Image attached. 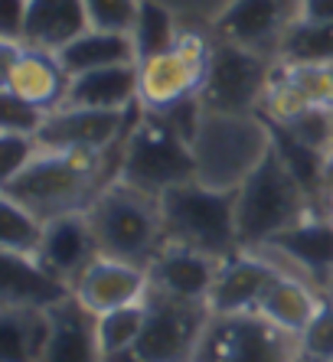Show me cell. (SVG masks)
Segmentation results:
<instances>
[{
	"mask_svg": "<svg viewBox=\"0 0 333 362\" xmlns=\"http://www.w3.org/2000/svg\"><path fill=\"white\" fill-rule=\"evenodd\" d=\"M128 141V137H125ZM111 151H43L30 167L4 183V196L20 202L40 222H52L75 212H89L121 173V147Z\"/></svg>",
	"mask_w": 333,
	"mask_h": 362,
	"instance_id": "1",
	"label": "cell"
},
{
	"mask_svg": "<svg viewBox=\"0 0 333 362\" xmlns=\"http://www.w3.org/2000/svg\"><path fill=\"white\" fill-rule=\"evenodd\" d=\"M85 216H89V226L98 242V255L105 258L147 271L150 262L164 252L166 232L164 216H160V199L137 193L121 180L111 183Z\"/></svg>",
	"mask_w": 333,
	"mask_h": 362,
	"instance_id": "2",
	"label": "cell"
},
{
	"mask_svg": "<svg viewBox=\"0 0 333 362\" xmlns=\"http://www.w3.org/2000/svg\"><path fill=\"white\" fill-rule=\"evenodd\" d=\"M235 193L239 189H213L200 180L166 189L160 196L166 242L203 252L216 262L242 252L235 228Z\"/></svg>",
	"mask_w": 333,
	"mask_h": 362,
	"instance_id": "3",
	"label": "cell"
},
{
	"mask_svg": "<svg viewBox=\"0 0 333 362\" xmlns=\"http://www.w3.org/2000/svg\"><path fill=\"white\" fill-rule=\"evenodd\" d=\"M307 193L300 189L294 173L284 167V160L271 147L235 193L239 248L242 252L259 248L271 235L298 226L300 219H307Z\"/></svg>",
	"mask_w": 333,
	"mask_h": 362,
	"instance_id": "4",
	"label": "cell"
},
{
	"mask_svg": "<svg viewBox=\"0 0 333 362\" xmlns=\"http://www.w3.org/2000/svg\"><path fill=\"white\" fill-rule=\"evenodd\" d=\"M268 151L271 131L265 118L206 111L200 134L193 141L196 180L213 189H239Z\"/></svg>",
	"mask_w": 333,
	"mask_h": 362,
	"instance_id": "5",
	"label": "cell"
},
{
	"mask_svg": "<svg viewBox=\"0 0 333 362\" xmlns=\"http://www.w3.org/2000/svg\"><path fill=\"white\" fill-rule=\"evenodd\" d=\"M121 183H128L137 193H147L154 199L174 189L180 183L196 180V157L193 147L176 137L170 127H164L154 115L144 108L141 121L131 127L125 147H121Z\"/></svg>",
	"mask_w": 333,
	"mask_h": 362,
	"instance_id": "6",
	"label": "cell"
},
{
	"mask_svg": "<svg viewBox=\"0 0 333 362\" xmlns=\"http://www.w3.org/2000/svg\"><path fill=\"white\" fill-rule=\"evenodd\" d=\"M147 320L137 343L128 353L108 356L105 362H193L200 339L209 327V300H184L150 287L144 297Z\"/></svg>",
	"mask_w": 333,
	"mask_h": 362,
	"instance_id": "7",
	"label": "cell"
},
{
	"mask_svg": "<svg viewBox=\"0 0 333 362\" xmlns=\"http://www.w3.org/2000/svg\"><path fill=\"white\" fill-rule=\"evenodd\" d=\"M298 337L261 313H213L193 362H300Z\"/></svg>",
	"mask_w": 333,
	"mask_h": 362,
	"instance_id": "8",
	"label": "cell"
},
{
	"mask_svg": "<svg viewBox=\"0 0 333 362\" xmlns=\"http://www.w3.org/2000/svg\"><path fill=\"white\" fill-rule=\"evenodd\" d=\"M268 72L265 59L255 49L235 46V42H222L209 56V72L203 82V105L206 111H219V115H252V108L261 101L268 88Z\"/></svg>",
	"mask_w": 333,
	"mask_h": 362,
	"instance_id": "9",
	"label": "cell"
},
{
	"mask_svg": "<svg viewBox=\"0 0 333 362\" xmlns=\"http://www.w3.org/2000/svg\"><path fill=\"white\" fill-rule=\"evenodd\" d=\"M144 105H131L125 111H105V108H52L43 121L40 141L43 151H111L121 144L131 127L141 121Z\"/></svg>",
	"mask_w": 333,
	"mask_h": 362,
	"instance_id": "10",
	"label": "cell"
},
{
	"mask_svg": "<svg viewBox=\"0 0 333 362\" xmlns=\"http://www.w3.org/2000/svg\"><path fill=\"white\" fill-rule=\"evenodd\" d=\"M209 56L213 52L203 42V36L184 33L170 52L154 56V59L137 66V76H141L137 101L147 111H154V108L170 105V101L200 95L203 82H206V72H209Z\"/></svg>",
	"mask_w": 333,
	"mask_h": 362,
	"instance_id": "11",
	"label": "cell"
},
{
	"mask_svg": "<svg viewBox=\"0 0 333 362\" xmlns=\"http://www.w3.org/2000/svg\"><path fill=\"white\" fill-rule=\"evenodd\" d=\"M275 262H268L265 255H245L235 252L225 262H219L216 281L209 287V310L213 313H255L261 297L271 287V281L281 274Z\"/></svg>",
	"mask_w": 333,
	"mask_h": 362,
	"instance_id": "12",
	"label": "cell"
},
{
	"mask_svg": "<svg viewBox=\"0 0 333 362\" xmlns=\"http://www.w3.org/2000/svg\"><path fill=\"white\" fill-rule=\"evenodd\" d=\"M147 291H150L147 271L115 262V258H105V255H98L75 278L72 287V294L98 317L108 310H118V307H128V303H141L147 297Z\"/></svg>",
	"mask_w": 333,
	"mask_h": 362,
	"instance_id": "13",
	"label": "cell"
},
{
	"mask_svg": "<svg viewBox=\"0 0 333 362\" xmlns=\"http://www.w3.org/2000/svg\"><path fill=\"white\" fill-rule=\"evenodd\" d=\"M66 297H72L69 281L56 278L50 268H43L36 255H0V300H4V307L50 310Z\"/></svg>",
	"mask_w": 333,
	"mask_h": 362,
	"instance_id": "14",
	"label": "cell"
},
{
	"mask_svg": "<svg viewBox=\"0 0 333 362\" xmlns=\"http://www.w3.org/2000/svg\"><path fill=\"white\" fill-rule=\"evenodd\" d=\"M252 252L275 258V262H291L307 278L333 281V219H300L298 226L271 235Z\"/></svg>",
	"mask_w": 333,
	"mask_h": 362,
	"instance_id": "15",
	"label": "cell"
},
{
	"mask_svg": "<svg viewBox=\"0 0 333 362\" xmlns=\"http://www.w3.org/2000/svg\"><path fill=\"white\" fill-rule=\"evenodd\" d=\"M52 333L40 362H105L98 343V313H92L79 297H66L50 307Z\"/></svg>",
	"mask_w": 333,
	"mask_h": 362,
	"instance_id": "16",
	"label": "cell"
},
{
	"mask_svg": "<svg viewBox=\"0 0 333 362\" xmlns=\"http://www.w3.org/2000/svg\"><path fill=\"white\" fill-rule=\"evenodd\" d=\"M36 258L56 278L75 284V278L98 258V242H95V232L89 226V216L75 212V216H62V219L46 222Z\"/></svg>",
	"mask_w": 333,
	"mask_h": 362,
	"instance_id": "17",
	"label": "cell"
},
{
	"mask_svg": "<svg viewBox=\"0 0 333 362\" xmlns=\"http://www.w3.org/2000/svg\"><path fill=\"white\" fill-rule=\"evenodd\" d=\"M219 262L203 252H193L184 245H164V252L150 262L147 281L154 291H164L170 297H184V300H206L209 287L216 281Z\"/></svg>",
	"mask_w": 333,
	"mask_h": 362,
	"instance_id": "18",
	"label": "cell"
},
{
	"mask_svg": "<svg viewBox=\"0 0 333 362\" xmlns=\"http://www.w3.org/2000/svg\"><path fill=\"white\" fill-rule=\"evenodd\" d=\"M0 82H4V88L17 92L20 98L40 105L43 111H52V108H59V105L66 101V92H69L72 76L62 69V62H59L56 52L23 46L20 59L13 62V69H10Z\"/></svg>",
	"mask_w": 333,
	"mask_h": 362,
	"instance_id": "19",
	"label": "cell"
},
{
	"mask_svg": "<svg viewBox=\"0 0 333 362\" xmlns=\"http://www.w3.org/2000/svg\"><path fill=\"white\" fill-rule=\"evenodd\" d=\"M284 17H288V0H232L219 17L216 30L222 42L261 52L278 36L288 33Z\"/></svg>",
	"mask_w": 333,
	"mask_h": 362,
	"instance_id": "20",
	"label": "cell"
},
{
	"mask_svg": "<svg viewBox=\"0 0 333 362\" xmlns=\"http://www.w3.org/2000/svg\"><path fill=\"white\" fill-rule=\"evenodd\" d=\"M89 30L85 0H30L20 42L33 49L59 52Z\"/></svg>",
	"mask_w": 333,
	"mask_h": 362,
	"instance_id": "21",
	"label": "cell"
},
{
	"mask_svg": "<svg viewBox=\"0 0 333 362\" xmlns=\"http://www.w3.org/2000/svg\"><path fill=\"white\" fill-rule=\"evenodd\" d=\"M137 62L131 66H108V69H95V72H82L72 76L69 82L66 101L69 108H105V111H125L137 98ZM59 105V108H62Z\"/></svg>",
	"mask_w": 333,
	"mask_h": 362,
	"instance_id": "22",
	"label": "cell"
},
{
	"mask_svg": "<svg viewBox=\"0 0 333 362\" xmlns=\"http://www.w3.org/2000/svg\"><path fill=\"white\" fill-rule=\"evenodd\" d=\"M56 56L69 76H82V72H95V69L137 62L131 33H108V30H92V26L82 36H75L69 46H62Z\"/></svg>",
	"mask_w": 333,
	"mask_h": 362,
	"instance_id": "23",
	"label": "cell"
},
{
	"mask_svg": "<svg viewBox=\"0 0 333 362\" xmlns=\"http://www.w3.org/2000/svg\"><path fill=\"white\" fill-rule=\"evenodd\" d=\"M52 333L50 310L33 307H4L0 313V359L40 362Z\"/></svg>",
	"mask_w": 333,
	"mask_h": 362,
	"instance_id": "24",
	"label": "cell"
},
{
	"mask_svg": "<svg viewBox=\"0 0 333 362\" xmlns=\"http://www.w3.org/2000/svg\"><path fill=\"white\" fill-rule=\"evenodd\" d=\"M317 307H320V300L310 294L307 281L281 271V274L271 281V287L265 291V297H261V303H259V310L255 313H261V317H268L271 323L284 327L288 333L300 337V329L310 323V317L317 313Z\"/></svg>",
	"mask_w": 333,
	"mask_h": 362,
	"instance_id": "25",
	"label": "cell"
},
{
	"mask_svg": "<svg viewBox=\"0 0 333 362\" xmlns=\"http://www.w3.org/2000/svg\"><path fill=\"white\" fill-rule=\"evenodd\" d=\"M265 124H268V131H271V147L278 151L284 167L294 173V180H298L300 189L307 193V199H317V196L330 193V189H327V153L304 141H298V137L288 134L281 124H271V121H265Z\"/></svg>",
	"mask_w": 333,
	"mask_h": 362,
	"instance_id": "26",
	"label": "cell"
},
{
	"mask_svg": "<svg viewBox=\"0 0 333 362\" xmlns=\"http://www.w3.org/2000/svg\"><path fill=\"white\" fill-rule=\"evenodd\" d=\"M131 40H134V52H137V66L154 56H164L176 46V30H174V20L166 13L164 7H157L154 0H141V13H137V23L131 30Z\"/></svg>",
	"mask_w": 333,
	"mask_h": 362,
	"instance_id": "27",
	"label": "cell"
},
{
	"mask_svg": "<svg viewBox=\"0 0 333 362\" xmlns=\"http://www.w3.org/2000/svg\"><path fill=\"white\" fill-rule=\"evenodd\" d=\"M281 52L288 62H320V66H333V20L324 23H300L288 26V33L281 36Z\"/></svg>",
	"mask_w": 333,
	"mask_h": 362,
	"instance_id": "28",
	"label": "cell"
},
{
	"mask_svg": "<svg viewBox=\"0 0 333 362\" xmlns=\"http://www.w3.org/2000/svg\"><path fill=\"white\" fill-rule=\"evenodd\" d=\"M46 232V222H40L33 212H26L20 202L13 199H0V245L4 252H17V255H36Z\"/></svg>",
	"mask_w": 333,
	"mask_h": 362,
	"instance_id": "29",
	"label": "cell"
},
{
	"mask_svg": "<svg viewBox=\"0 0 333 362\" xmlns=\"http://www.w3.org/2000/svg\"><path fill=\"white\" fill-rule=\"evenodd\" d=\"M144 320H147L144 300L101 313L98 317V343H101L105 359H108V356H118V353H128V349L137 343V337H141Z\"/></svg>",
	"mask_w": 333,
	"mask_h": 362,
	"instance_id": "30",
	"label": "cell"
},
{
	"mask_svg": "<svg viewBox=\"0 0 333 362\" xmlns=\"http://www.w3.org/2000/svg\"><path fill=\"white\" fill-rule=\"evenodd\" d=\"M284 72L291 76L304 98L314 108L333 111V66H320V62H288Z\"/></svg>",
	"mask_w": 333,
	"mask_h": 362,
	"instance_id": "31",
	"label": "cell"
},
{
	"mask_svg": "<svg viewBox=\"0 0 333 362\" xmlns=\"http://www.w3.org/2000/svg\"><path fill=\"white\" fill-rule=\"evenodd\" d=\"M147 115H154L160 124L170 127L176 137H184L193 147V141H196V134H200V127H203V118H206V105H203L200 95H190V98L170 101V105L154 108V111H147Z\"/></svg>",
	"mask_w": 333,
	"mask_h": 362,
	"instance_id": "32",
	"label": "cell"
},
{
	"mask_svg": "<svg viewBox=\"0 0 333 362\" xmlns=\"http://www.w3.org/2000/svg\"><path fill=\"white\" fill-rule=\"evenodd\" d=\"M298 346H300V359L333 362V303L320 300L310 323L300 329Z\"/></svg>",
	"mask_w": 333,
	"mask_h": 362,
	"instance_id": "33",
	"label": "cell"
},
{
	"mask_svg": "<svg viewBox=\"0 0 333 362\" xmlns=\"http://www.w3.org/2000/svg\"><path fill=\"white\" fill-rule=\"evenodd\" d=\"M85 13L92 30L131 33L141 13V0H85Z\"/></svg>",
	"mask_w": 333,
	"mask_h": 362,
	"instance_id": "34",
	"label": "cell"
},
{
	"mask_svg": "<svg viewBox=\"0 0 333 362\" xmlns=\"http://www.w3.org/2000/svg\"><path fill=\"white\" fill-rule=\"evenodd\" d=\"M46 115H50V111H43L40 105L20 98V95L10 92V88L0 92V124H4V131H17V134L36 137L43 121H46Z\"/></svg>",
	"mask_w": 333,
	"mask_h": 362,
	"instance_id": "35",
	"label": "cell"
},
{
	"mask_svg": "<svg viewBox=\"0 0 333 362\" xmlns=\"http://www.w3.org/2000/svg\"><path fill=\"white\" fill-rule=\"evenodd\" d=\"M36 153H40V141L33 134L4 131V137H0V180L7 183L17 173H23Z\"/></svg>",
	"mask_w": 333,
	"mask_h": 362,
	"instance_id": "36",
	"label": "cell"
},
{
	"mask_svg": "<svg viewBox=\"0 0 333 362\" xmlns=\"http://www.w3.org/2000/svg\"><path fill=\"white\" fill-rule=\"evenodd\" d=\"M26 4L30 0H0V36L4 40L20 42V33H23V20H26Z\"/></svg>",
	"mask_w": 333,
	"mask_h": 362,
	"instance_id": "37",
	"label": "cell"
},
{
	"mask_svg": "<svg viewBox=\"0 0 333 362\" xmlns=\"http://www.w3.org/2000/svg\"><path fill=\"white\" fill-rule=\"evenodd\" d=\"M300 20H310V23L333 20V0H300Z\"/></svg>",
	"mask_w": 333,
	"mask_h": 362,
	"instance_id": "38",
	"label": "cell"
},
{
	"mask_svg": "<svg viewBox=\"0 0 333 362\" xmlns=\"http://www.w3.org/2000/svg\"><path fill=\"white\" fill-rule=\"evenodd\" d=\"M327 189H330V196H333V151L327 153Z\"/></svg>",
	"mask_w": 333,
	"mask_h": 362,
	"instance_id": "39",
	"label": "cell"
},
{
	"mask_svg": "<svg viewBox=\"0 0 333 362\" xmlns=\"http://www.w3.org/2000/svg\"><path fill=\"white\" fill-rule=\"evenodd\" d=\"M330 209H333V196H330Z\"/></svg>",
	"mask_w": 333,
	"mask_h": 362,
	"instance_id": "40",
	"label": "cell"
},
{
	"mask_svg": "<svg viewBox=\"0 0 333 362\" xmlns=\"http://www.w3.org/2000/svg\"><path fill=\"white\" fill-rule=\"evenodd\" d=\"M300 362H310V359H300Z\"/></svg>",
	"mask_w": 333,
	"mask_h": 362,
	"instance_id": "41",
	"label": "cell"
},
{
	"mask_svg": "<svg viewBox=\"0 0 333 362\" xmlns=\"http://www.w3.org/2000/svg\"><path fill=\"white\" fill-rule=\"evenodd\" d=\"M330 303H333V300H330Z\"/></svg>",
	"mask_w": 333,
	"mask_h": 362,
	"instance_id": "42",
	"label": "cell"
}]
</instances>
